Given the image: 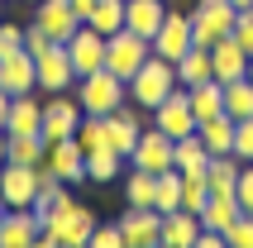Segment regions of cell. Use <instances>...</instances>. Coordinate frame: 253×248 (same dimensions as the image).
Masks as SVG:
<instances>
[{
    "label": "cell",
    "mask_w": 253,
    "mask_h": 248,
    "mask_svg": "<svg viewBox=\"0 0 253 248\" xmlns=\"http://www.w3.org/2000/svg\"><path fill=\"white\" fill-rule=\"evenodd\" d=\"M96 224H100V215L67 191L48 215H43L39 248H82V244H91V229H96Z\"/></svg>",
    "instance_id": "1"
},
{
    "label": "cell",
    "mask_w": 253,
    "mask_h": 248,
    "mask_svg": "<svg viewBox=\"0 0 253 248\" xmlns=\"http://www.w3.org/2000/svg\"><path fill=\"white\" fill-rule=\"evenodd\" d=\"M177 62H168V57L148 53V62H143L134 77H129V100L139 105V110H153V105H163V100L177 91Z\"/></svg>",
    "instance_id": "2"
},
{
    "label": "cell",
    "mask_w": 253,
    "mask_h": 248,
    "mask_svg": "<svg viewBox=\"0 0 253 248\" xmlns=\"http://www.w3.org/2000/svg\"><path fill=\"white\" fill-rule=\"evenodd\" d=\"M72 96L82 100L86 115H110V110H120V105L129 100V82L115 77L110 67H96V72H86V77H77Z\"/></svg>",
    "instance_id": "3"
},
{
    "label": "cell",
    "mask_w": 253,
    "mask_h": 248,
    "mask_svg": "<svg viewBox=\"0 0 253 248\" xmlns=\"http://www.w3.org/2000/svg\"><path fill=\"white\" fill-rule=\"evenodd\" d=\"M234 0H201L196 10H191V43L196 48H215L220 39H229V29H234Z\"/></svg>",
    "instance_id": "4"
},
{
    "label": "cell",
    "mask_w": 253,
    "mask_h": 248,
    "mask_svg": "<svg viewBox=\"0 0 253 248\" xmlns=\"http://www.w3.org/2000/svg\"><path fill=\"white\" fill-rule=\"evenodd\" d=\"M148 53H153V43L139 39L134 29H120V34L105 39V67H110L115 77H125V82L143 67V62H148Z\"/></svg>",
    "instance_id": "5"
},
{
    "label": "cell",
    "mask_w": 253,
    "mask_h": 248,
    "mask_svg": "<svg viewBox=\"0 0 253 248\" xmlns=\"http://www.w3.org/2000/svg\"><path fill=\"white\" fill-rule=\"evenodd\" d=\"M82 100L72 96V91H57V96H43V124L39 134L53 143V138H72L77 134V124H82Z\"/></svg>",
    "instance_id": "6"
},
{
    "label": "cell",
    "mask_w": 253,
    "mask_h": 248,
    "mask_svg": "<svg viewBox=\"0 0 253 248\" xmlns=\"http://www.w3.org/2000/svg\"><path fill=\"white\" fill-rule=\"evenodd\" d=\"M120 234H125V248H163V210L129 206L120 215Z\"/></svg>",
    "instance_id": "7"
},
{
    "label": "cell",
    "mask_w": 253,
    "mask_h": 248,
    "mask_svg": "<svg viewBox=\"0 0 253 248\" xmlns=\"http://www.w3.org/2000/svg\"><path fill=\"white\" fill-rule=\"evenodd\" d=\"M34 72H39V91H43V96H57V91H72V86H77L67 43H53L48 53H39V57H34Z\"/></svg>",
    "instance_id": "8"
},
{
    "label": "cell",
    "mask_w": 253,
    "mask_h": 248,
    "mask_svg": "<svg viewBox=\"0 0 253 248\" xmlns=\"http://www.w3.org/2000/svg\"><path fill=\"white\" fill-rule=\"evenodd\" d=\"M172 143H177V138H168L158 124H148L125 163H129V167H139V172H153V177H158V172H168V167H172Z\"/></svg>",
    "instance_id": "9"
},
{
    "label": "cell",
    "mask_w": 253,
    "mask_h": 248,
    "mask_svg": "<svg viewBox=\"0 0 253 248\" xmlns=\"http://www.w3.org/2000/svg\"><path fill=\"white\" fill-rule=\"evenodd\" d=\"M34 196H39V167H24V163L0 167V201H5V210H29Z\"/></svg>",
    "instance_id": "10"
},
{
    "label": "cell",
    "mask_w": 253,
    "mask_h": 248,
    "mask_svg": "<svg viewBox=\"0 0 253 248\" xmlns=\"http://www.w3.org/2000/svg\"><path fill=\"white\" fill-rule=\"evenodd\" d=\"M43 167L62 177L67 186H82L86 181V153L77 148V138H53L48 148H43Z\"/></svg>",
    "instance_id": "11"
},
{
    "label": "cell",
    "mask_w": 253,
    "mask_h": 248,
    "mask_svg": "<svg viewBox=\"0 0 253 248\" xmlns=\"http://www.w3.org/2000/svg\"><path fill=\"white\" fill-rule=\"evenodd\" d=\"M153 124L163 129L168 138H186V134H196V115H191V100H186V86H177L163 105H153Z\"/></svg>",
    "instance_id": "12"
},
{
    "label": "cell",
    "mask_w": 253,
    "mask_h": 248,
    "mask_svg": "<svg viewBox=\"0 0 253 248\" xmlns=\"http://www.w3.org/2000/svg\"><path fill=\"white\" fill-rule=\"evenodd\" d=\"M34 24L53 43H67L72 34L82 29V14L72 10V0H39V5H34Z\"/></svg>",
    "instance_id": "13"
},
{
    "label": "cell",
    "mask_w": 253,
    "mask_h": 248,
    "mask_svg": "<svg viewBox=\"0 0 253 248\" xmlns=\"http://www.w3.org/2000/svg\"><path fill=\"white\" fill-rule=\"evenodd\" d=\"M186 48H191V14L168 10V19H163V24H158V34H153V53L168 57V62H182Z\"/></svg>",
    "instance_id": "14"
},
{
    "label": "cell",
    "mask_w": 253,
    "mask_h": 248,
    "mask_svg": "<svg viewBox=\"0 0 253 248\" xmlns=\"http://www.w3.org/2000/svg\"><path fill=\"white\" fill-rule=\"evenodd\" d=\"M0 86H5L10 96L39 91V72H34V53H29V48H10V53H0Z\"/></svg>",
    "instance_id": "15"
},
{
    "label": "cell",
    "mask_w": 253,
    "mask_h": 248,
    "mask_svg": "<svg viewBox=\"0 0 253 248\" xmlns=\"http://www.w3.org/2000/svg\"><path fill=\"white\" fill-rule=\"evenodd\" d=\"M67 57H72V72H77V77L105 67V34H96L91 24H82V29L67 39Z\"/></svg>",
    "instance_id": "16"
},
{
    "label": "cell",
    "mask_w": 253,
    "mask_h": 248,
    "mask_svg": "<svg viewBox=\"0 0 253 248\" xmlns=\"http://www.w3.org/2000/svg\"><path fill=\"white\" fill-rule=\"evenodd\" d=\"M39 215H34V206L29 210H5V220H0V248H29L39 244Z\"/></svg>",
    "instance_id": "17"
},
{
    "label": "cell",
    "mask_w": 253,
    "mask_h": 248,
    "mask_svg": "<svg viewBox=\"0 0 253 248\" xmlns=\"http://www.w3.org/2000/svg\"><path fill=\"white\" fill-rule=\"evenodd\" d=\"M163 19H168V5H163V0H125V29H134L139 39L153 43Z\"/></svg>",
    "instance_id": "18"
},
{
    "label": "cell",
    "mask_w": 253,
    "mask_h": 248,
    "mask_svg": "<svg viewBox=\"0 0 253 248\" xmlns=\"http://www.w3.org/2000/svg\"><path fill=\"white\" fill-rule=\"evenodd\" d=\"M211 67H215V82L225 86V82H239L244 72H249V53H244L234 39H220L211 48Z\"/></svg>",
    "instance_id": "19"
},
{
    "label": "cell",
    "mask_w": 253,
    "mask_h": 248,
    "mask_svg": "<svg viewBox=\"0 0 253 248\" xmlns=\"http://www.w3.org/2000/svg\"><path fill=\"white\" fill-rule=\"evenodd\" d=\"M39 124H43V100H39V91H24V96L10 100L5 134H39Z\"/></svg>",
    "instance_id": "20"
},
{
    "label": "cell",
    "mask_w": 253,
    "mask_h": 248,
    "mask_svg": "<svg viewBox=\"0 0 253 248\" xmlns=\"http://www.w3.org/2000/svg\"><path fill=\"white\" fill-rule=\"evenodd\" d=\"M196 234H201V215H191V210L163 215V248H196Z\"/></svg>",
    "instance_id": "21"
},
{
    "label": "cell",
    "mask_w": 253,
    "mask_h": 248,
    "mask_svg": "<svg viewBox=\"0 0 253 248\" xmlns=\"http://www.w3.org/2000/svg\"><path fill=\"white\" fill-rule=\"evenodd\" d=\"M239 201H234V191H211V201H206V210H201V229H215V234H225L229 224L239 220Z\"/></svg>",
    "instance_id": "22"
},
{
    "label": "cell",
    "mask_w": 253,
    "mask_h": 248,
    "mask_svg": "<svg viewBox=\"0 0 253 248\" xmlns=\"http://www.w3.org/2000/svg\"><path fill=\"white\" fill-rule=\"evenodd\" d=\"M196 134H201V143L211 148V158L215 153H234V115L220 110V115H211V120H201Z\"/></svg>",
    "instance_id": "23"
},
{
    "label": "cell",
    "mask_w": 253,
    "mask_h": 248,
    "mask_svg": "<svg viewBox=\"0 0 253 248\" xmlns=\"http://www.w3.org/2000/svg\"><path fill=\"white\" fill-rule=\"evenodd\" d=\"M186 100H191V115L201 124V120H211V115L225 110V86L211 77V82H201V86H186Z\"/></svg>",
    "instance_id": "24"
},
{
    "label": "cell",
    "mask_w": 253,
    "mask_h": 248,
    "mask_svg": "<svg viewBox=\"0 0 253 248\" xmlns=\"http://www.w3.org/2000/svg\"><path fill=\"white\" fill-rule=\"evenodd\" d=\"M206 163H211V148L201 143V134H186L172 143V167L177 172H206Z\"/></svg>",
    "instance_id": "25"
},
{
    "label": "cell",
    "mask_w": 253,
    "mask_h": 248,
    "mask_svg": "<svg viewBox=\"0 0 253 248\" xmlns=\"http://www.w3.org/2000/svg\"><path fill=\"white\" fill-rule=\"evenodd\" d=\"M215 77V67H211V48H186L182 53V62H177V82L182 86H201V82H211Z\"/></svg>",
    "instance_id": "26"
},
{
    "label": "cell",
    "mask_w": 253,
    "mask_h": 248,
    "mask_svg": "<svg viewBox=\"0 0 253 248\" xmlns=\"http://www.w3.org/2000/svg\"><path fill=\"white\" fill-rule=\"evenodd\" d=\"M244 163L234 153H215L211 163H206V181H211V191H234V181H239Z\"/></svg>",
    "instance_id": "27"
},
{
    "label": "cell",
    "mask_w": 253,
    "mask_h": 248,
    "mask_svg": "<svg viewBox=\"0 0 253 248\" xmlns=\"http://www.w3.org/2000/svg\"><path fill=\"white\" fill-rule=\"evenodd\" d=\"M153 210H182V172L168 167V172H158L153 177Z\"/></svg>",
    "instance_id": "28"
},
{
    "label": "cell",
    "mask_w": 253,
    "mask_h": 248,
    "mask_svg": "<svg viewBox=\"0 0 253 248\" xmlns=\"http://www.w3.org/2000/svg\"><path fill=\"white\" fill-rule=\"evenodd\" d=\"M86 24L96 29V34H105V39L120 34L125 29V0H96V10L86 14Z\"/></svg>",
    "instance_id": "29"
},
{
    "label": "cell",
    "mask_w": 253,
    "mask_h": 248,
    "mask_svg": "<svg viewBox=\"0 0 253 248\" xmlns=\"http://www.w3.org/2000/svg\"><path fill=\"white\" fill-rule=\"evenodd\" d=\"M120 167H125V158H120L115 148H96V153H86V181H100V186H105V181L120 177Z\"/></svg>",
    "instance_id": "30"
},
{
    "label": "cell",
    "mask_w": 253,
    "mask_h": 248,
    "mask_svg": "<svg viewBox=\"0 0 253 248\" xmlns=\"http://www.w3.org/2000/svg\"><path fill=\"white\" fill-rule=\"evenodd\" d=\"M43 148H48V138H43V134H10V163L39 167L43 163Z\"/></svg>",
    "instance_id": "31"
},
{
    "label": "cell",
    "mask_w": 253,
    "mask_h": 248,
    "mask_svg": "<svg viewBox=\"0 0 253 248\" xmlns=\"http://www.w3.org/2000/svg\"><path fill=\"white\" fill-rule=\"evenodd\" d=\"M206 201H211V181H206V172H182V210L201 215Z\"/></svg>",
    "instance_id": "32"
},
{
    "label": "cell",
    "mask_w": 253,
    "mask_h": 248,
    "mask_svg": "<svg viewBox=\"0 0 253 248\" xmlns=\"http://www.w3.org/2000/svg\"><path fill=\"white\" fill-rule=\"evenodd\" d=\"M225 110L234 115V120H249V115H253V82H249V77L225 82Z\"/></svg>",
    "instance_id": "33"
},
{
    "label": "cell",
    "mask_w": 253,
    "mask_h": 248,
    "mask_svg": "<svg viewBox=\"0 0 253 248\" xmlns=\"http://www.w3.org/2000/svg\"><path fill=\"white\" fill-rule=\"evenodd\" d=\"M125 206H153V172H129L125 177Z\"/></svg>",
    "instance_id": "34"
},
{
    "label": "cell",
    "mask_w": 253,
    "mask_h": 248,
    "mask_svg": "<svg viewBox=\"0 0 253 248\" xmlns=\"http://www.w3.org/2000/svg\"><path fill=\"white\" fill-rule=\"evenodd\" d=\"M225 248H253V210H239V220L225 229Z\"/></svg>",
    "instance_id": "35"
},
{
    "label": "cell",
    "mask_w": 253,
    "mask_h": 248,
    "mask_svg": "<svg viewBox=\"0 0 253 248\" xmlns=\"http://www.w3.org/2000/svg\"><path fill=\"white\" fill-rule=\"evenodd\" d=\"M234 158L253 163V115L249 120H234Z\"/></svg>",
    "instance_id": "36"
},
{
    "label": "cell",
    "mask_w": 253,
    "mask_h": 248,
    "mask_svg": "<svg viewBox=\"0 0 253 248\" xmlns=\"http://www.w3.org/2000/svg\"><path fill=\"white\" fill-rule=\"evenodd\" d=\"M229 39L239 43L244 53H253V5H249V10H239V14H234V29H229Z\"/></svg>",
    "instance_id": "37"
},
{
    "label": "cell",
    "mask_w": 253,
    "mask_h": 248,
    "mask_svg": "<svg viewBox=\"0 0 253 248\" xmlns=\"http://www.w3.org/2000/svg\"><path fill=\"white\" fill-rule=\"evenodd\" d=\"M86 248H125L120 220H115V224H96V229H91V244H86Z\"/></svg>",
    "instance_id": "38"
},
{
    "label": "cell",
    "mask_w": 253,
    "mask_h": 248,
    "mask_svg": "<svg viewBox=\"0 0 253 248\" xmlns=\"http://www.w3.org/2000/svg\"><path fill=\"white\" fill-rule=\"evenodd\" d=\"M234 201H239L244 210H253V163H244L239 181H234Z\"/></svg>",
    "instance_id": "39"
},
{
    "label": "cell",
    "mask_w": 253,
    "mask_h": 248,
    "mask_svg": "<svg viewBox=\"0 0 253 248\" xmlns=\"http://www.w3.org/2000/svg\"><path fill=\"white\" fill-rule=\"evenodd\" d=\"M24 48H29L34 57H39V53H48V48H53V39H48V34H43V29L34 24V19H29V24H24Z\"/></svg>",
    "instance_id": "40"
},
{
    "label": "cell",
    "mask_w": 253,
    "mask_h": 248,
    "mask_svg": "<svg viewBox=\"0 0 253 248\" xmlns=\"http://www.w3.org/2000/svg\"><path fill=\"white\" fill-rule=\"evenodd\" d=\"M10 100H14V96L0 86V129H5V120H10Z\"/></svg>",
    "instance_id": "41"
},
{
    "label": "cell",
    "mask_w": 253,
    "mask_h": 248,
    "mask_svg": "<svg viewBox=\"0 0 253 248\" xmlns=\"http://www.w3.org/2000/svg\"><path fill=\"white\" fill-rule=\"evenodd\" d=\"M72 10H77V14H82V24H86V14H91V10H96V0H72Z\"/></svg>",
    "instance_id": "42"
},
{
    "label": "cell",
    "mask_w": 253,
    "mask_h": 248,
    "mask_svg": "<svg viewBox=\"0 0 253 248\" xmlns=\"http://www.w3.org/2000/svg\"><path fill=\"white\" fill-rule=\"evenodd\" d=\"M249 5H253V0H234V10H249Z\"/></svg>",
    "instance_id": "43"
},
{
    "label": "cell",
    "mask_w": 253,
    "mask_h": 248,
    "mask_svg": "<svg viewBox=\"0 0 253 248\" xmlns=\"http://www.w3.org/2000/svg\"><path fill=\"white\" fill-rule=\"evenodd\" d=\"M244 77H249V82H253V53H249V72H244Z\"/></svg>",
    "instance_id": "44"
},
{
    "label": "cell",
    "mask_w": 253,
    "mask_h": 248,
    "mask_svg": "<svg viewBox=\"0 0 253 248\" xmlns=\"http://www.w3.org/2000/svg\"><path fill=\"white\" fill-rule=\"evenodd\" d=\"M0 220H5V201H0Z\"/></svg>",
    "instance_id": "45"
},
{
    "label": "cell",
    "mask_w": 253,
    "mask_h": 248,
    "mask_svg": "<svg viewBox=\"0 0 253 248\" xmlns=\"http://www.w3.org/2000/svg\"><path fill=\"white\" fill-rule=\"evenodd\" d=\"M24 5H39V0H24Z\"/></svg>",
    "instance_id": "46"
}]
</instances>
